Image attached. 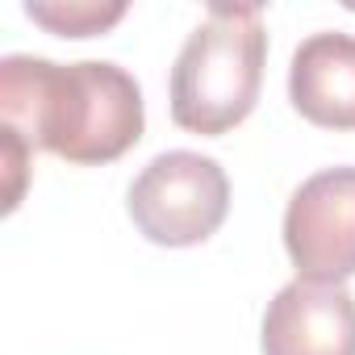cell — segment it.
<instances>
[{
    "label": "cell",
    "mask_w": 355,
    "mask_h": 355,
    "mask_svg": "<svg viewBox=\"0 0 355 355\" xmlns=\"http://www.w3.org/2000/svg\"><path fill=\"white\" fill-rule=\"evenodd\" d=\"M0 125L76 167L121 159L142 142L146 105L138 80L105 59L55 63L38 55L0 59Z\"/></svg>",
    "instance_id": "cell-1"
},
{
    "label": "cell",
    "mask_w": 355,
    "mask_h": 355,
    "mask_svg": "<svg viewBox=\"0 0 355 355\" xmlns=\"http://www.w3.org/2000/svg\"><path fill=\"white\" fill-rule=\"evenodd\" d=\"M268 63V26L259 5H209L205 21L184 38L175 55L167 101L171 121L218 138L243 125L259 101Z\"/></svg>",
    "instance_id": "cell-2"
},
{
    "label": "cell",
    "mask_w": 355,
    "mask_h": 355,
    "mask_svg": "<svg viewBox=\"0 0 355 355\" xmlns=\"http://www.w3.org/2000/svg\"><path fill=\"white\" fill-rule=\"evenodd\" d=\"M125 209L146 243L197 247L230 214V175L201 150H163L130 180Z\"/></svg>",
    "instance_id": "cell-3"
},
{
    "label": "cell",
    "mask_w": 355,
    "mask_h": 355,
    "mask_svg": "<svg viewBox=\"0 0 355 355\" xmlns=\"http://www.w3.org/2000/svg\"><path fill=\"white\" fill-rule=\"evenodd\" d=\"M284 251L297 280L343 284L355 276V167H322L288 197Z\"/></svg>",
    "instance_id": "cell-4"
},
{
    "label": "cell",
    "mask_w": 355,
    "mask_h": 355,
    "mask_svg": "<svg viewBox=\"0 0 355 355\" xmlns=\"http://www.w3.org/2000/svg\"><path fill=\"white\" fill-rule=\"evenodd\" d=\"M263 355H355V297L343 284L288 280L263 309Z\"/></svg>",
    "instance_id": "cell-5"
},
{
    "label": "cell",
    "mask_w": 355,
    "mask_h": 355,
    "mask_svg": "<svg viewBox=\"0 0 355 355\" xmlns=\"http://www.w3.org/2000/svg\"><path fill=\"white\" fill-rule=\"evenodd\" d=\"M293 109L322 130H355V34H309L288 63Z\"/></svg>",
    "instance_id": "cell-6"
},
{
    "label": "cell",
    "mask_w": 355,
    "mask_h": 355,
    "mask_svg": "<svg viewBox=\"0 0 355 355\" xmlns=\"http://www.w3.org/2000/svg\"><path fill=\"white\" fill-rule=\"evenodd\" d=\"M26 17L59 38H96L125 17V5L121 0H113V5H96V0H51L46 5V0H30Z\"/></svg>",
    "instance_id": "cell-7"
},
{
    "label": "cell",
    "mask_w": 355,
    "mask_h": 355,
    "mask_svg": "<svg viewBox=\"0 0 355 355\" xmlns=\"http://www.w3.org/2000/svg\"><path fill=\"white\" fill-rule=\"evenodd\" d=\"M0 142H5V171H9L5 214H13V209H17V201H21V189H26V167H30L34 146H30L17 130H9V125H0Z\"/></svg>",
    "instance_id": "cell-8"
}]
</instances>
